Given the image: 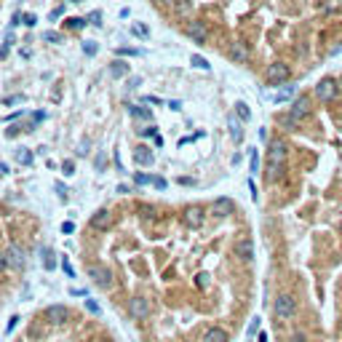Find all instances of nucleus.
Masks as SVG:
<instances>
[{"instance_id": "f257e3e1", "label": "nucleus", "mask_w": 342, "mask_h": 342, "mask_svg": "<svg viewBox=\"0 0 342 342\" xmlns=\"http://www.w3.org/2000/svg\"><path fill=\"white\" fill-rule=\"evenodd\" d=\"M289 158V147L284 139H273L270 147H267V179L275 182L281 179V174H284V163Z\"/></svg>"}, {"instance_id": "f03ea898", "label": "nucleus", "mask_w": 342, "mask_h": 342, "mask_svg": "<svg viewBox=\"0 0 342 342\" xmlns=\"http://www.w3.org/2000/svg\"><path fill=\"white\" fill-rule=\"evenodd\" d=\"M294 313H297V302H294L292 294H278L275 297V318L289 321V318H294Z\"/></svg>"}, {"instance_id": "7ed1b4c3", "label": "nucleus", "mask_w": 342, "mask_h": 342, "mask_svg": "<svg viewBox=\"0 0 342 342\" xmlns=\"http://www.w3.org/2000/svg\"><path fill=\"white\" fill-rule=\"evenodd\" d=\"M337 94H340V83L334 81V78H324L318 86H315V96H318L321 102H334L337 99Z\"/></svg>"}, {"instance_id": "20e7f679", "label": "nucleus", "mask_w": 342, "mask_h": 342, "mask_svg": "<svg viewBox=\"0 0 342 342\" xmlns=\"http://www.w3.org/2000/svg\"><path fill=\"white\" fill-rule=\"evenodd\" d=\"M289 75H292L289 64H284V62H273L270 67H267V72H265V81L270 83V86H278V83H286Z\"/></svg>"}, {"instance_id": "39448f33", "label": "nucleus", "mask_w": 342, "mask_h": 342, "mask_svg": "<svg viewBox=\"0 0 342 342\" xmlns=\"http://www.w3.org/2000/svg\"><path fill=\"white\" fill-rule=\"evenodd\" d=\"M88 278L94 281L99 289H110V286H113V273H110L107 267H102V265H91L88 267Z\"/></svg>"}, {"instance_id": "423d86ee", "label": "nucleus", "mask_w": 342, "mask_h": 342, "mask_svg": "<svg viewBox=\"0 0 342 342\" xmlns=\"http://www.w3.org/2000/svg\"><path fill=\"white\" fill-rule=\"evenodd\" d=\"M289 115L297 118V121H305L307 115H310V96H297V99L292 102V110H289Z\"/></svg>"}, {"instance_id": "0eeeda50", "label": "nucleus", "mask_w": 342, "mask_h": 342, "mask_svg": "<svg viewBox=\"0 0 342 342\" xmlns=\"http://www.w3.org/2000/svg\"><path fill=\"white\" fill-rule=\"evenodd\" d=\"M128 315H131V318H136V321L147 318V315H150V302L144 297H134L128 302Z\"/></svg>"}, {"instance_id": "6e6552de", "label": "nucleus", "mask_w": 342, "mask_h": 342, "mask_svg": "<svg viewBox=\"0 0 342 342\" xmlns=\"http://www.w3.org/2000/svg\"><path fill=\"white\" fill-rule=\"evenodd\" d=\"M235 256L243 259V262H252L254 259V243L249 238H241L238 243H235Z\"/></svg>"}, {"instance_id": "1a4fd4ad", "label": "nucleus", "mask_w": 342, "mask_h": 342, "mask_svg": "<svg viewBox=\"0 0 342 342\" xmlns=\"http://www.w3.org/2000/svg\"><path fill=\"white\" fill-rule=\"evenodd\" d=\"M45 321H51V324H64V321H67V307L64 305H48L45 307Z\"/></svg>"}, {"instance_id": "9d476101", "label": "nucleus", "mask_w": 342, "mask_h": 342, "mask_svg": "<svg viewBox=\"0 0 342 342\" xmlns=\"http://www.w3.org/2000/svg\"><path fill=\"white\" fill-rule=\"evenodd\" d=\"M134 161L139 163V166H153L155 155H153V150H150L147 144H139V147H134Z\"/></svg>"}, {"instance_id": "9b49d317", "label": "nucleus", "mask_w": 342, "mask_h": 342, "mask_svg": "<svg viewBox=\"0 0 342 342\" xmlns=\"http://www.w3.org/2000/svg\"><path fill=\"white\" fill-rule=\"evenodd\" d=\"M212 212L216 214V216H230L235 212V203L230 201V198H216L214 203H212Z\"/></svg>"}, {"instance_id": "f8f14e48", "label": "nucleus", "mask_w": 342, "mask_h": 342, "mask_svg": "<svg viewBox=\"0 0 342 342\" xmlns=\"http://www.w3.org/2000/svg\"><path fill=\"white\" fill-rule=\"evenodd\" d=\"M185 225L187 227H201L203 225V209L201 206H190L185 212Z\"/></svg>"}, {"instance_id": "ddd939ff", "label": "nucleus", "mask_w": 342, "mask_h": 342, "mask_svg": "<svg viewBox=\"0 0 342 342\" xmlns=\"http://www.w3.org/2000/svg\"><path fill=\"white\" fill-rule=\"evenodd\" d=\"M5 254H8V265H11V267H16V270H22V267L27 265V259H24V252L16 246V243H14V246H11Z\"/></svg>"}, {"instance_id": "4468645a", "label": "nucleus", "mask_w": 342, "mask_h": 342, "mask_svg": "<svg viewBox=\"0 0 342 342\" xmlns=\"http://www.w3.org/2000/svg\"><path fill=\"white\" fill-rule=\"evenodd\" d=\"M227 128H230V136H233L235 144L243 142V128H241V118L235 115H227Z\"/></svg>"}, {"instance_id": "2eb2a0df", "label": "nucleus", "mask_w": 342, "mask_h": 342, "mask_svg": "<svg viewBox=\"0 0 342 342\" xmlns=\"http://www.w3.org/2000/svg\"><path fill=\"white\" fill-rule=\"evenodd\" d=\"M91 227H96V230H107L110 227V212L107 209H99V212L91 216Z\"/></svg>"}, {"instance_id": "dca6fc26", "label": "nucleus", "mask_w": 342, "mask_h": 342, "mask_svg": "<svg viewBox=\"0 0 342 342\" xmlns=\"http://www.w3.org/2000/svg\"><path fill=\"white\" fill-rule=\"evenodd\" d=\"M187 35L193 38L195 43H206V27H203V22H193V24H190Z\"/></svg>"}, {"instance_id": "f3484780", "label": "nucleus", "mask_w": 342, "mask_h": 342, "mask_svg": "<svg viewBox=\"0 0 342 342\" xmlns=\"http://www.w3.org/2000/svg\"><path fill=\"white\" fill-rule=\"evenodd\" d=\"M203 342H230V337H227L225 329L214 326V329H209V332L203 334Z\"/></svg>"}, {"instance_id": "a211bd4d", "label": "nucleus", "mask_w": 342, "mask_h": 342, "mask_svg": "<svg viewBox=\"0 0 342 342\" xmlns=\"http://www.w3.org/2000/svg\"><path fill=\"white\" fill-rule=\"evenodd\" d=\"M126 72H128V64L123 62V59H115V62L110 64V75L113 78H121V75H126Z\"/></svg>"}, {"instance_id": "6ab92c4d", "label": "nucleus", "mask_w": 342, "mask_h": 342, "mask_svg": "<svg viewBox=\"0 0 342 342\" xmlns=\"http://www.w3.org/2000/svg\"><path fill=\"white\" fill-rule=\"evenodd\" d=\"M233 59H235V62H246V59H249V48L243 43H233Z\"/></svg>"}, {"instance_id": "aec40b11", "label": "nucleus", "mask_w": 342, "mask_h": 342, "mask_svg": "<svg viewBox=\"0 0 342 342\" xmlns=\"http://www.w3.org/2000/svg\"><path fill=\"white\" fill-rule=\"evenodd\" d=\"M235 115H238L241 121H252V110H249V104L238 102V104H235Z\"/></svg>"}, {"instance_id": "412c9836", "label": "nucleus", "mask_w": 342, "mask_h": 342, "mask_svg": "<svg viewBox=\"0 0 342 342\" xmlns=\"http://www.w3.org/2000/svg\"><path fill=\"white\" fill-rule=\"evenodd\" d=\"M292 96H294V86H284V88L273 96V99L275 102H286V99H292Z\"/></svg>"}, {"instance_id": "4be33fe9", "label": "nucleus", "mask_w": 342, "mask_h": 342, "mask_svg": "<svg viewBox=\"0 0 342 342\" xmlns=\"http://www.w3.org/2000/svg\"><path fill=\"white\" fill-rule=\"evenodd\" d=\"M43 267H45V270H54V267H56V259H54V254H51V249H43Z\"/></svg>"}, {"instance_id": "5701e85b", "label": "nucleus", "mask_w": 342, "mask_h": 342, "mask_svg": "<svg viewBox=\"0 0 342 342\" xmlns=\"http://www.w3.org/2000/svg\"><path fill=\"white\" fill-rule=\"evenodd\" d=\"M249 171H252V174L259 171V153H256V150H249Z\"/></svg>"}, {"instance_id": "b1692460", "label": "nucleus", "mask_w": 342, "mask_h": 342, "mask_svg": "<svg viewBox=\"0 0 342 342\" xmlns=\"http://www.w3.org/2000/svg\"><path fill=\"white\" fill-rule=\"evenodd\" d=\"M128 115H134V118H147V121H150V110L139 107V104H128Z\"/></svg>"}, {"instance_id": "393cba45", "label": "nucleus", "mask_w": 342, "mask_h": 342, "mask_svg": "<svg viewBox=\"0 0 342 342\" xmlns=\"http://www.w3.org/2000/svg\"><path fill=\"white\" fill-rule=\"evenodd\" d=\"M16 161L22 163V166H30V163H32V153H30L27 147H22V150L16 153Z\"/></svg>"}, {"instance_id": "a878e982", "label": "nucleus", "mask_w": 342, "mask_h": 342, "mask_svg": "<svg viewBox=\"0 0 342 342\" xmlns=\"http://www.w3.org/2000/svg\"><path fill=\"white\" fill-rule=\"evenodd\" d=\"M131 32H134L136 38H147V35H150V30L144 27V24H139V22H134V24H131Z\"/></svg>"}, {"instance_id": "bb28decb", "label": "nucleus", "mask_w": 342, "mask_h": 342, "mask_svg": "<svg viewBox=\"0 0 342 342\" xmlns=\"http://www.w3.org/2000/svg\"><path fill=\"white\" fill-rule=\"evenodd\" d=\"M190 64H193V67H198V70H209V67H212V64H209L203 56H198V54H195L193 59H190Z\"/></svg>"}, {"instance_id": "cd10ccee", "label": "nucleus", "mask_w": 342, "mask_h": 342, "mask_svg": "<svg viewBox=\"0 0 342 342\" xmlns=\"http://www.w3.org/2000/svg\"><path fill=\"white\" fill-rule=\"evenodd\" d=\"M96 51H99V45H96L94 41H86L83 43V54L86 56H96Z\"/></svg>"}, {"instance_id": "c85d7f7f", "label": "nucleus", "mask_w": 342, "mask_h": 342, "mask_svg": "<svg viewBox=\"0 0 342 342\" xmlns=\"http://www.w3.org/2000/svg\"><path fill=\"white\" fill-rule=\"evenodd\" d=\"M67 27L70 30H81V27H86V19L83 16H72V19H67Z\"/></svg>"}, {"instance_id": "c756f323", "label": "nucleus", "mask_w": 342, "mask_h": 342, "mask_svg": "<svg viewBox=\"0 0 342 342\" xmlns=\"http://www.w3.org/2000/svg\"><path fill=\"white\" fill-rule=\"evenodd\" d=\"M278 121H281V126H286V128H297V118H292V115H281L278 118Z\"/></svg>"}, {"instance_id": "7c9ffc66", "label": "nucleus", "mask_w": 342, "mask_h": 342, "mask_svg": "<svg viewBox=\"0 0 342 342\" xmlns=\"http://www.w3.org/2000/svg\"><path fill=\"white\" fill-rule=\"evenodd\" d=\"M43 41H48V43H62L64 38L59 35V32H54V30H48V32H43Z\"/></svg>"}, {"instance_id": "2f4dec72", "label": "nucleus", "mask_w": 342, "mask_h": 342, "mask_svg": "<svg viewBox=\"0 0 342 342\" xmlns=\"http://www.w3.org/2000/svg\"><path fill=\"white\" fill-rule=\"evenodd\" d=\"M62 171H64V176H72V174H75V163H72V161H64V163H62Z\"/></svg>"}, {"instance_id": "473e14b6", "label": "nucleus", "mask_w": 342, "mask_h": 342, "mask_svg": "<svg viewBox=\"0 0 342 342\" xmlns=\"http://www.w3.org/2000/svg\"><path fill=\"white\" fill-rule=\"evenodd\" d=\"M134 182L144 187V185H150V182H153V176H147V174H136V176H134Z\"/></svg>"}, {"instance_id": "72a5a7b5", "label": "nucleus", "mask_w": 342, "mask_h": 342, "mask_svg": "<svg viewBox=\"0 0 342 342\" xmlns=\"http://www.w3.org/2000/svg\"><path fill=\"white\" fill-rule=\"evenodd\" d=\"M118 54H121V56H139L142 51L139 48H118Z\"/></svg>"}, {"instance_id": "f704fd0d", "label": "nucleus", "mask_w": 342, "mask_h": 342, "mask_svg": "<svg viewBox=\"0 0 342 342\" xmlns=\"http://www.w3.org/2000/svg\"><path fill=\"white\" fill-rule=\"evenodd\" d=\"M62 270L67 273L70 278H72V275H75V270H72V265H70V259H67V256H62Z\"/></svg>"}, {"instance_id": "c9c22d12", "label": "nucleus", "mask_w": 342, "mask_h": 342, "mask_svg": "<svg viewBox=\"0 0 342 342\" xmlns=\"http://www.w3.org/2000/svg\"><path fill=\"white\" fill-rule=\"evenodd\" d=\"M176 11L179 14H190V3L187 0H176Z\"/></svg>"}, {"instance_id": "e433bc0d", "label": "nucleus", "mask_w": 342, "mask_h": 342, "mask_svg": "<svg viewBox=\"0 0 342 342\" xmlns=\"http://www.w3.org/2000/svg\"><path fill=\"white\" fill-rule=\"evenodd\" d=\"M54 187H56V193H59V198H62V201H67V193H70V190H67V187H64V185H62V182H56V185H54Z\"/></svg>"}, {"instance_id": "4c0bfd02", "label": "nucleus", "mask_w": 342, "mask_h": 342, "mask_svg": "<svg viewBox=\"0 0 342 342\" xmlns=\"http://www.w3.org/2000/svg\"><path fill=\"white\" fill-rule=\"evenodd\" d=\"M256 332H259V318H252V324H249V337H254Z\"/></svg>"}, {"instance_id": "58836bf2", "label": "nucleus", "mask_w": 342, "mask_h": 342, "mask_svg": "<svg viewBox=\"0 0 342 342\" xmlns=\"http://www.w3.org/2000/svg\"><path fill=\"white\" fill-rule=\"evenodd\" d=\"M249 193H252V201H254V203L259 201V193H256V185H254V179H249Z\"/></svg>"}, {"instance_id": "ea45409f", "label": "nucleus", "mask_w": 342, "mask_h": 342, "mask_svg": "<svg viewBox=\"0 0 342 342\" xmlns=\"http://www.w3.org/2000/svg\"><path fill=\"white\" fill-rule=\"evenodd\" d=\"M198 286H201V289L209 286V273H198Z\"/></svg>"}, {"instance_id": "a19ab883", "label": "nucleus", "mask_w": 342, "mask_h": 342, "mask_svg": "<svg viewBox=\"0 0 342 342\" xmlns=\"http://www.w3.org/2000/svg\"><path fill=\"white\" fill-rule=\"evenodd\" d=\"M289 342H307V337H305V332H294Z\"/></svg>"}, {"instance_id": "79ce46f5", "label": "nucleus", "mask_w": 342, "mask_h": 342, "mask_svg": "<svg viewBox=\"0 0 342 342\" xmlns=\"http://www.w3.org/2000/svg\"><path fill=\"white\" fill-rule=\"evenodd\" d=\"M139 136H158V134H155V126H147V128H139Z\"/></svg>"}, {"instance_id": "37998d69", "label": "nucleus", "mask_w": 342, "mask_h": 342, "mask_svg": "<svg viewBox=\"0 0 342 342\" xmlns=\"http://www.w3.org/2000/svg\"><path fill=\"white\" fill-rule=\"evenodd\" d=\"M35 22H38L35 14H24V24H27V27H35Z\"/></svg>"}, {"instance_id": "c03bdc74", "label": "nucleus", "mask_w": 342, "mask_h": 342, "mask_svg": "<svg viewBox=\"0 0 342 342\" xmlns=\"http://www.w3.org/2000/svg\"><path fill=\"white\" fill-rule=\"evenodd\" d=\"M153 185H155L158 190H166V179H163V176H155V179H153Z\"/></svg>"}, {"instance_id": "a18cd8bd", "label": "nucleus", "mask_w": 342, "mask_h": 342, "mask_svg": "<svg viewBox=\"0 0 342 342\" xmlns=\"http://www.w3.org/2000/svg\"><path fill=\"white\" fill-rule=\"evenodd\" d=\"M5 267H8V254H3V252H0V273H3Z\"/></svg>"}, {"instance_id": "49530a36", "label": "nucleus", "mask_w": 342, "mask_h": 342, "mask_svg": "<svg viewBox=\"0 0 342 342\" xmlns=\"http://www.w3.org/2000/svg\"><path fill=\"white\" fill-rule=\"evenodd\" d=\"M62 233H75V225H72V222H62Z\"/></svg>"}, {"instance_id": "de8ad7c7", "label": "nucleus", "mask_w": 342, "mask_h": 342, "mask_svg": "<svg viewBox=\"0 0 342 342\" xmlns=\"http://www.w3.org/2000/svg\"><path fill=\"white\" fill-rule=\"evenodd\" d=\"M86 307H88L91 313H99V305H96L94 299H86Z\"/></svg>"}, {"instance_id": "09e8293b", "label": "nucleus", "mask_w": 342, "mask_h": 342, "mask_svg": "<svg viewBox=\"0 0 342 342\" xmlns=\"http://www.w3.org/2000/svg\"><path fill=\"white\" fill-rule=\"evenodd\" d=\"M91 24H96V27L102 24V14H99V11H94V14H91Z\"/></svg>"}, {"instance_id": "8fccbe9b", "label": "nucleus", "mask_w": 342, "mask_h": 342, "mask_svg": "<svg viewBox=\"0 0 342 342\" xmlns=\"http://www.w3.org/2000/svg\"><path fill=\"white\" fill-rule=\"evenodd\" d=\"M62 14H64V5H59V8H54V11H51V19H59Z\"/></svg>"}, {"instance_id": "3c124183", "label": "nucleus", "mask_w": 342, "mask_h": 342, "mask_svg": "<svg viewBox=\"0 0 342 342\" xmlns=\"http://www.w3.org/2000/svg\"><path fill=\"white\" fill-rule=\"evenodd\" d=\"M88 153V142H81V147H78V155H86Z\"/></svg>"}, {"instance_id": "603ef678", "label": "nucleus", "mask_w": 342, "mask_h": 342, "mask_svg": "<svg viewBox=\"0 0 342 342\" xmlns=\"http://www.w3.org/2000/svg\"><path fill=\"white\" fill-rule=\"evenodd\" d=\"M32 121H35V123H41V121H45V113H35V115H32Z\"/></svg>"}, {"instance_id": "864d4df0", "label": "nucleus", "mask_w": 342, "mask_h": 342, "mask_svg": "<svg viewBox=\"0 0 342 342\" xmlns=\"http://www.w3.org/2000/svg\"><path fill=\"white\" fill-rule=\"evenodd\" d=\"M3 174H8V166H5V163H0V176Z\"/></svg>"}, {"instance_id": "5fc2aeb1", "label": "nucleus", "mask_w": 342, "mask_h": 342, "mask_svg": "<svg viewBox=\"0 0 342 342\" xmlns=\"http://www.w3.org/2000/svg\"><path fill=\"white\" fill-rule=\"evenodd\" d=\"M158 3H163V5H171V3H176V0H158Z\"/></svg>"}, {"instance_id": "6e6d98bb", "label": "nucleus", "mask_w": 342, "mask_h": 342, "mask_svg": "<svg viewBox=\"0 0 342 342\" xmlns=\"http://www.w3.org/2000/svg\"><path fill=\"white\" fill-rule=\"evenodd\" d=\"M259 342H267V334H265V332L259 334Z\"/></svg>"}, {"instance_id": "4d7b16f0", "label": "nucleus", "mask_w": 342, "mask_h": 342, "mask_svg": "<svg viewBox=\"0 0 342 342\" xmlns=\"http://www.w3.org/2000/svg\"><path fill=\"white\" fill-rule=\"evenodd\" d=\"M70 3H83V0H70Z\"/></svg>"}, {"instance_id": "13d9d810", "label": "nucleus", "mask_w": 342, "mask_h": 342, "mask_svg": "<svg viewBox=\"0 0 342 342\" xmlns=\"http://www.w3.org/2000/svg\"><path fill=\"white\" fill-rule=\"evenodd\" d=\"M337 83H340V91H342V78H340V81H337Z\"/></svg>"}, {"instance_id": "bf43d9fd", "label": "nucleus", "mask_w": 342, "mask_h": 342, "mask_svg": "<svg viewBox=\"0 0 342 342\" xmlns=\"http://www.w3.org/2000/svg\"><path fill=\"white\" fill-rule=\"evenodd\" d=\"M99 342H110V340H99Z\"/></svg>"}]
</instances>
